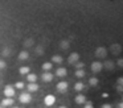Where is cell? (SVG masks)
Masks as SVG:
<instances>
[{
    "label": "cell",
    "instance_id": "cell-25",
    "mask_svg": "<svg viewBox=\"0 0 123 108\" xmlns=\"http://www.w3.org/2000/svg\"><path fill=\"white\" fill-rule=\"evenodd\" d=\"M25 46H28V47H29V46H32V45H33V40L32 38H29V40H27V41H25Z\"/></svg>",
    "mask_w": 123,
    "mask_h": 108
},
{
    "label": "cell",
    "instance_id": "cell-10",
    "mask_svg": "<svg viewBox=\"0 0 123 108\" xmlns=\"http://www.w3.org/2000/svg\"><path fill=\"white\" fill-rule=\"evenodd\" d=\"M66 88H68V83H66V82H60V83L57 84V90H58V91H65Z\"/></svg>",
    "mask_w": 123,
    "mask_h": 108
},
{
    "label": "cell",
    "instance_id": "cell-14",
    "mask_svg": "<svg viewBox=\"0 0 123 108\" xmlns=\"http://www.w3.org/2000/svg\"><path fill=\"white\" fill-rule=\"evenodd\" d=\"M56 74H57L58 76H65V75H66V68H64V67H60L58 70L56 71Z\"/></svg>",
    "mask_w": 123,
    "mask_h": 108
},
{
    "label": "cell",
    "instance_id": "cell-9",
    "mask_svg": "<svg viewBox=\"0 0 123 108\" xmlns=\"http://www.w3.org/2000/svg\"><path fill=\"white\" fill-rule=\"evenodd\" d=\"M41 78H43V80H44V82H50L52 79H53V75H52L50 73H44Z\"/></svg>",
    "mask_w": 123,
    "mask_h": 108
},
{
    "label": "cell",
    "instance_id": "cell-35",
    "mask_svg": "<svg viewBox=\"0 0 123 108\" xmlns=\"http://www.w3.org/2000/svg\"><path fill=\"white\" fill-rule=\"evenodd\" d=\"M82 66H83V63H80V62L77 63V67H82Z\"/></svg>",
    "mask_w": 123,
    "mask_h": 108
},
{
    "label": "cell",
    "instance_id": "cell-18",
    "mask_svg": "<svg viewBox=\"0 0 123 108\" xmlns=\"http://www.w3.org/2000/svg\"><path fill=\"white\" fill-rule=\"evenodd\" d=\"M20 74L21 75H29V67H21L20 68Z\"/></svg>",
    "mask_w": 123,
    "mask_h": 108
},
{
    "label": "cell",
    "instance_id": "cell-29",
    "mask_svg": "<svg viewBox=\"0 0 123 108\" xmlns=\"http://www.w3.org/2000/svg\"><path fill=\"white\" fill-rule=\"evenodd\" d=\"M83 108H93V104H91L90 102H87V103L85 104V107H83Z\"/></svg>",
    "mask_w": 123,
    "mask_h": 108
},
{
    "label": "cell",
    "instance_id": "cell-19",
    "mask_svg": "<svg viewBox=\"0 0 123 108\" xmlns=\"http://www.w3.org/2000/svg\"><path fill=\"white\" fill-rule=\"evenodd\" d=\"M103 66H105V67H106V68H109V70H111V68L114 67V63H112L111 61H106Z\"/></svg>",
    "mask_w": 123,
    "mask_h": 108
},
{
    "label": "cell",
    "instance_id": "cell-30",
    "mask_svg": "<svg viewBox=\"0 0 123 108\" xmlns=\"http://www.w3.org/2000/svg\"><path fill=\"white\" fill-rule=\"evenodd\" d=\"M118 66H120V67H123V59H119V61H118Z\"/></svg>",
    "mask_w": 123,
    "mask_h": 108
},
{
    "label": "cell",
    "instance_id": "cell-20",
    "mask_svg": "<svg viewBox=\"0 0 123 108\" xmlns=\"http://www.w3.org/2000/svg\"><path fill=\"white\" fill-rule=\"evenodd\" d=\"M60 45H61V47H62V49H68V47H69V42H68V41H65V40H64V41H61V42H60Z\"/></svg>",
    "mask_w": 123,
    "mask_h": 108
},
{
    "label": "cell",
    "instance_id": "cell-3",
    "mask_svg": "<svg viewBox=\"0 0 123 108\" xmlns=\"http://www.w3.org/2000/svg\"><path fill=\"white\" fill-rule=\"evenodd\" d=\"M102 67H103V65H102L101 62H93L91 63V71H93V73H99V71L102 70Z\"/></svg>",
    "mask_w": 123,
    "mask_h": 108
},
{
    "label": "cell",
    "instance_id": "cell-37",
    "mask_svg": "<svg viewBox=\"0 0 123 108\" xmlns=\"http://www.w3.org/2000/svg\"><path fill=\"white\" fill-rule=\"evenodd\" d=\"M15 108H17V107H15Z\"/></svg>",
    "mask_w": 123,
    "mask_h": 108
},
{
    "label": "cell",
    "instance_id": "cell-7",
    "mask_svg": "<svg viewBox=\"0 0 123 108\" xmlns=\"http://www.w3.org/2000/svg\"><path fill=\"white\" fill-rule=\"evenodd\" d=\"M78 59H80V55L77 54V53H72L69 57V63H78Z\"/></svg>",
    "mask_w": 123,
    "mask_h": 108
},
{
    "label": "cell",
    "instance_id": "cell-2",
    "mask_svg": "<svg viewBox=\"0 0 123 108\" xmlns=\"http://www.w3.org/2000/svg\"><path fill=\"white\" fill-rule=\"evenodd\" d=\"M19 100L21 103H29L31 102V94L29 92H23V94L19 96Z\"/></svg>",
    "mask_w": 123,
    "mask_h": 108
},
{
    "label": "cell",
    "instance_id": "cell-23",
    "mask_svg": "<svg viewBox=\"0 0 123 108\" xmlns=\"http://www.w3.org/2000/svg\"><path fill=\"white\" fill-rule=\"evenodd\" d=\"M89 82H90L91 86H97V84H98V79H97V78H90V80H89Z\"/></svg>",
    "mask_w": 123,
    "mask_h": 108
},
{
    "label": "cell",
    "instance_id": "cell-31",
    "mask_svg": "<svg viewBox=\"0 0 123 108\" xmlns=\"http://www.w3.org/2000/svg\"><path fill=\"white\" fill-rule=\"evenodd\" d=\"M3 54H4V55H8V54H9V49H4Z\"/></svg>",
    "mask_w": 123,
    "mask_h": 108
},
{
    "label": "cell",
    "instance_id": "cell-15",
    "mask_svg": "<svg viewBox=\"0 0 123 108\" xmlns=\"http://www.w3.org/2000/svg\"><path fill=\"white\" fill-rule=\"evenodd\" d=\"M43 68L45 70V73H49V70L52 68V63H50V62H45V63L43 65Z\"/></svg>",
    "mask_w": 123,
    "mask_h": 108
},
{
    "label": "cell",
    "instance_id": "cell-12",
    "mask_svg": "<svg viewBox=\"0 0 123 108\" xmlns=\"http://www.w3.org/2000/svg\"><path fill=\"white\" fill-rule=\"evenodd\" d=\"M13 104V100L11 99V97H8V99H4L3 102H1V105L3 107H7V105H12Z\"/></svg>",
    "mask_w": 123,
    "mask_h": 108
},
{
    "label": "cell",
    "instance_id": "cell-8",
    "mask_svg": "<svg viewBox=\"0 0 123 108\" xmlns=\"http://www.w3.org/2000/svg\"><path fill=\"white\" fill-rule=\"evenodd\" d=\"M75 103H77V104H86V97L83 96V95H77V96H75Z\"/></svg>",
    "mask_w": 123,
    "mask_h": 108
},
{
    "label": "cell",
    "instance_id": "cell-6",
    "mask_svg": "<svg viewBox=\"0 0 123 108\" xmlns=\"http://www.w3.org/2000/svg\"><path fill=\"white\" fill-rule=\"evenodd\" d=\"M44 102H45L46 105H53L54 103H56V97H54L53 95H46L45 99H44Z\"/></svg>",
    "mask_w": 123,
    "mask_h": 108
},
{
    "label": "cell",
    "instance_id": "cell-34",
    "mask_svg": "<svg viewBox=\"0 0 123 108\" xmlns=\"http://www.w3.org/2000/svg\"><path fill=\"white\" fill-rule=\"evenodd\" d=\"M118 108H123V102H122V103H119V104H118Z\"/></svg>",
    "mask_w": 123,
    "mask_h": 108
},
{
    "label": "cell",
    "instance_id": "cell-16",
    "mask_svg": "<svg viewBox=\"0 0 123 108\" xmlns=\"http://www.w3.org/2000/svg\"><path fill=\"white\" fill-rule=\"evenodd\" d=\"M27 58H28V51H25V50H24V51H21V53L19 54V59H21V61H25Z\"/></svg>",
    "mask_w": 123,
    "mask_h": 108
},
{
    "label": "cell",
    "instance_id": "cell-27",
    "mask_svg": "<svg viewBox=\"0 0 123 108\" xmlns=\"http://www.w3.org/2000/svg\"><path fill=\"white\" fill-rule=\"evenodd\" d=\"M4 67H6V62L3 59H0V68H4Z\"/></svg>",
    "mask_w": 123,
    "mask_h": 108
},
{
    "label": "cell",
    "instance_id": "cell-5",
    "mask_svg": "<svg viewBox=\"0 0 123 108\" xmlns=\"http://www.w3.org/2000/svg\"><path fill=\"white\" fill-rule=\"evenodd\" d=\"M4 95H6L7 97H12L15 95V88L11 86H7L6 88H4Z\"/></svg>",
    "mask_w": 123,
    "mask_h": 108
},
{
    "label": "cell",
    "instance_id": "cell-26",
    "mask_svg": "<svg viewBox=\"0 0 123 108\" xmlns=\"http://www.w3.org/2000/svg\"><path fill=\"white\" fill-rule=\"evenodd\" d=\"M36 51H37V54H44V49L43 47H37V49H36Z\"/></svg>",
    "mask_w": 123,
    "mask_h": 108
},
{
    "label": "cell",
    "instance_id": "cell-21",
    "mask_svg": "<svg viewBox=\"0 0 123 108\" xmlns=\"http://www.w3.org/2000/svg\"><path fill=\"white\" fill-rule=\"evenodd\" d=\"M74 88L77 90V91H81V90L83 88V84L81 83V82H78V83H75V86H74Z\"/></svg>",
    "mask_w": 123,
    "mask_h": 108
},
{
    "label": "cell",
    "instance_id": "cell-13",
    "mask_svg": "<svg viewBox=\"0 0 123 108\" xmlns=\"http://www.w3.org/2000/svg\"><path fill=\"white\" fill-rule=\"evenodd\" d=\"M27 78H28V82H29V83H35V82L37 80V75H36V74H29Z\"/></svg>",
    "mask_w": 123,
    "mask_h": 108
},
{
    "label": "cell",
    "instance_id": "cell-4",
    "mask_svg": "<svg viewBox=\"0 0 123 108\" xmlns=\"http://www.w3.org/2000/svg\"><path fill=\"white\" fill-rule=\"evenodd\" d=\"M95 55L98 58H105L107 55V50L105 49V47H98V49L95 50Z\"/></svg>",
    "mask_w": 123,
    "mask_h": 108
},
{
    "label": "cell",
    "instance_id": "cell-24",
    "mask_svg": "<svg viewBox=\"0 0 123 108\" xmlns=\"http://www.w3.org/2000/svg\"><path fill=\"white\" fill-rule=\"evenodd\" d=\"M15 87L19 88V90H21V88H24V83H23V82H17V83L15 84Z\"/></svg>",
    "mask_w": 123,
    "mask_h": 108
},
{
    "label": "cell",
    "instance_id": "cell-17",
    "mask_svg": "<svg viewBox=\"0 0 123 108\" xmlns=\"http://www.w3.org/2000/svg\"><path fill=\"white\" fill-rule=\"evenodd\" d=\"M52 62L53 63H61L62 62V57H60V55H54V57L52 58Z\"/></svg>",
    "mask_w": 123,
    "mask_h": 108
},
{
    "label": "cell",
    "instance_id": "cell-11",
    "mask_svg": "<svg viewBox=\"0 0 123 108\" xmlns=\"http://www.w3.org/2000/svg\"><path fill=\"white\" fill-rule=\"evenodd\" d=\"M37 90H38V84H36V83L28 84V91L29 92H35V91H37Z\"/></svg>",
    "mask_w": 123,
    "mask_h": 108
},
{
    "label": "cell",
    "instance_id": "cell-28",
    "mask_svg": "<svg viewBox=\"0 0 123 108\" xmlns=\"http://www.w3.org/2000/svg\"><path fill=\"white\" fill-rule=\"evenodd\" d=\"M118 86L123 87V78H119V79H118Z\"/></svg>",
    "mask_w": 123,
    "mask_h": 108
},
{
    "label": "cell",
    "instance_id": "cell-36",
    "mask_svg": "<svg viewBox=\"0 0 123 108\" xmlns=\"http://www.w3.org/2000/svg\"><path fill=\"white\" fill-rule=\"evenodd\" d=\"M60 108H66V107H60Z\"/></svg>",
    "mask_w": 123,
    "mask_h": 108
},
{
    "label": "cell",
    "instance_id": "cell-32",
    "mask_svg": "<svg viewBox=\"0 0 123 108\" xmlns=\"http://www.w3.org/2000/svg\"><path fill=\"white\" fill-rule=\"evenodd\" d=\"M102 108H112L110 104H105V105H102Z\"/></svg>",
    "mask_w": 123,
    "mask_h": 108
},
{
    "label": "cell",
    "instance_id": "cell-33",
    "mask_svg": "<svg viewBox=\"0 0 123 108\" xmlns=\"http://www.w3.org/2000/svg\"><path fill=\"white\" fill-rule=\"evenodd\" d=\"M117 90H118V91H123V87H120V86H118V87H117Z\"/></svg>",
    "mask_w": 123,
    "mask_h": 108
},
{
    "label": "cell",
    "instance_id": "cell-22",
    "mask_svg": "<svg viewBox=\"0 0 123 108\" xmlns=\"http://www.w3.org/2000/svg\"><path fill=\"white\" fill-rule=\"evenodd\" d=\"M75 75H77L78 78H82V76L85 75V71H83V70H77V71H75Z\"/></svg>",
    "mask_w": 123,
    "mask_h": 108
},
{
    "label": "cell",
    "instance_id": "cell-1",
    "mask_svg": "<svg viewBox=\"0 0 123 108\" xmlns=\"http://www.w3.org/2000/svg\"><path fill=\"white\" fill-rule=\"evenodd\" d=\"M110 50H111V53L114 55H118L120 51H122V46H120L119 44H112L111 47H110Z\"/></svg>",
    "mask_w": 123,
    "mask_h": 108
}]
</instances>
